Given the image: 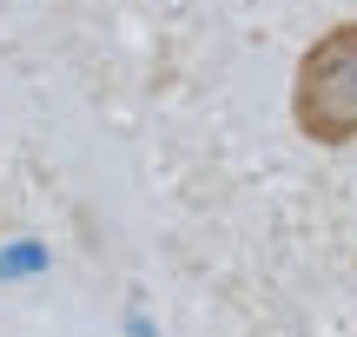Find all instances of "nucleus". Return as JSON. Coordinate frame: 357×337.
Segmentation results:
<instances>
[{
  "instance_id": "nucleus-1",
  "label": "nucleus",
  "mask_w": 357,
  "mask_h": 337,
  "mask_svg": "<svg viewBox=\"0 0 357 337\" xmlns=\"http://www.w3.org/2000/svg\"><path fill=\"white\" fill-rule=\"evenodd\" d=\"M291 126L311 146H351L357 139V20L324 26L305 47L291 79Z\"/></svg>"
}]
</instances>
